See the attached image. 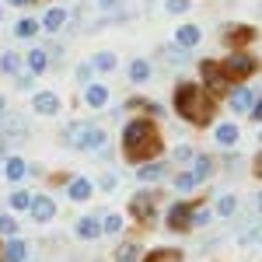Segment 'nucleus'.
<instances>
[{"label": "nucleus", "instance_id": "obj_15", "mask_svg": "<svg viewBox=\"0 0 262 262\" xmlns=\"http://www.w3.org/2000/svg\"><path fill=\"white\" fill-rule=\"evenodd\" d=\"M164 175H168V164H161V161H143L137 168V179L140 182H161Z\"/></svg>", "mask_w": 262, "mask_h": 262}, {"label": "nucleus", "instance_id": "obj_30", "mask_svg": "<svg viewBox=\"0 0 262 262\" xmlns=\"http://www.w3.org/2000/svg\"><path fill=\"white\" fill-rule=\"evenodd\" d=\"M196 185H200V182H196L192 171H179V175H175V189H179V192H192Z\"/></svg>", "mask_w": 262, "mask_h": 262}, {"label": "nucleus", "instance_id": "obj_18", "mask_svg": "<svg viewBox=\"0 0 262 262\" xmlns=\"http://www.w3.org/2000/svg\"><path fill=\"white\" fill-rule=\"evenodd\" d=\"M224 39H227V46H234V49H238V46H248V42L255 39V28H248V25H234Z\"/></svg>", "mask_w": 262, "mask_h": 262}, {"label": "nucleus", "instance_id": "obj_7", "mask_svg": "<svg viewBox=\"0 0 262 262\" xmlns=\"http://www.w3.org/2000/svg\"><path fill=\"white\" fill-rule=\"evenodd\" d=\"M168 231H189L192 227V203H171L168 206V217H164Z\"/></svg>", "mask_w": 262, "mask_h": 262}, {"label": "nucleus", "instance_id": "obj_20", "mask_svg": "<svg viewBox=\"0 0 262 262\" xmlns=\"http://www.w3.org/2000/svg\"><path fill=\"white\" fill-rule=\"evenodd\" d=\"M25 259H28V245L21 238H11L4 245V262H25Z\"/></svg>", "mask_w": 262, "mask_h": 262}, {"label": "nucleus", "instance_id": "obj_4", "mask_svg": "<svg viewBox=\"0 0 262 262\" xmlns=\"http://www.w3.org/2000/svg\"><path fill=\"white\" fill-rule=\"evenodd\" d=\"M154 137H158V129H154V122H150V119L126 122V129H122V150L133 154V150H140L143 143H150Z\"/></svg>", "mask_w": 262, "mask_h": 262}, {"label": "nucleus", "instance_id": "obj_6", "mask_svg": "<svg viewBox=\"0 0 262 262\" xmlns=\"http://www.w3.org/2000/svg\"><path fill=\"white\" fill-rule=\"evenodd\" d=\"M200 70H203V81H206V88H210L213 95H221V91H227V88L234 84L231 77H227V74H224L221 63H213V60H203V63H200Z\"/></svg>", "mask_w": 262, "mask_h": 262}, {"label": "nucleus", "instance_id": "obj_23", "mask_svg": "<svg viewBox=\"0 0 262 262\" xmlns=\"http://www.w3.org/2000/svg\"><path fill=\"white\" fill-rule=\"evenodd\" d=\"M129 81H133V84H147V81H150V63L143 60V56L129 63Z\"/></svg>", "mask_w": 262, "mask_h": 262}, {"label": "nucleus", "instance_id": "obj_13", "mask_svg": "<svg viewBox=\"0 0 262 262\" xmlns=\"http://www.w3.org/2000/svg\"><path fill=\"white\" fill-rule=\"evenodd\" d=\"M213 140L221 143V147H234V143L242 140V129H238V122H221V126L213 129Z\"/></svg>", "mask_w": 262, "mask_h": 262}, {"label": "nucleus", "instance_id": "obj_36", "mask_svg": "<svg viewBox=\"0 0 262 262\" xmlns=\"http://www.w3.org/2000/svg\"><path fill=\"white\" fill-rule=\"evenodd\" d=\"M164 56H168L171 63H185V60H189V49H182V46H168Z\"/></svg>", "mask_w": 262, "mask_h": 262}, {"label": "nucleus", "instance_id": "obj_38", "mask_svg": "<svg viewBox=\"0 0 262 262\" xmlns=\"http://www.w3.org/2000/svg\"><path fill=\"white\" fill-rule=\"evenodd\" d=\"M238 242H242V245L262 242V224H255V227H252V231H245V234H242V238H238Z\"/></svg>", "mask_w": 262, "mask_h": 262}, {"label": "nucleus", "instance_id": "obj_17", "mask_svg": "<svg viewBox=\"0 0 262 262\" xmlns=\"http://www.w3.org/2000/svg\"><path fill=\"white\" fill-rule=\"evenodd\" d=\"M91 192H95V185H91L88 179H74L70 185H67V196H70L74 203H88V200H91Z\"/></svg>", "mask_w": 262, "mask_h": 262}, {"label": "nucleus", "instance_id": "obj_29", "mask_svg": "<svg viewBox=\"0 0 262 262\" xmlns=\"http://www.w3.org/2000/svg\"><path fill=\"white\" fill-rule=\"evenodd\" d=\"M206 224H213V210L210 206H192V227H206Z\"/></svg>", "mask_w": 262, "mask_h": 262}, {"label": "nucleus", "instance_id": "obj_33", "mask_svg": "<svg viewBox=\"0 0 262 262\" xmlns=\"http://www.w3.org/2000/svg\"><path fill=\"white\" fill-rule=\"evenodd\" d=\"M91 63H95V70H105V74H108V70H116V56H112V53H95Z\"/></svg>", "mask_w": 262, "mask_h": 262}, {"label": "nucleus", "instance_id": "obj_22", "mask_svg": "<svg viewBox=\"0 0 262 262\" xmlns=\"http://www.w3.org/2000/svg\"><path fill=\"white\" fill-rule=\"evenodd\" d=\"M4 175H7V182H21L28 175V164L21 161V158H7L4 161Z\"/></svg>", "mask_w": 262, "mask_h": 262}, {"label": "nucleus", "instance_id": "obj_5", "mask_svg": "<svg viewBox=\"0 0 262 262\" xmlns=\"http://www.w3.org/2000/svg\"><path fill=\"white\" fill-rule=\"evenodd\" d=\"M154 210H158V189H140V192H133V200H129V217H137L140 224H150L154 221Z\"/></svg>", "mask_w": 262, "mask_h": 262}, {"label": "nucleus", "instance_id": "obj_16", "mask_svg": "<svg viewBox=\"0 0 262 262\" xmlns=\"http://www.w3.org/2000/svg\"><path fill=\"white\" fill-rule=\"evenodd\" d=\"M98 234H105V227H101L98 217H81V221H77V238H84V242H95Z\"/></svg>", "mask_w": 262, "mask_h": 262}, {"label": "nucleus", "instance_id": "obj_34", "mask_svg": "<svg viewBox=\"0 0 262 262\" xmlns=\"http://www.w3.org/2000/svg\"><path fill=\"white\" fill-rule=\"evenodd\" d=\"M101 227H105V234H122V227H126V224H122L119 213H108V217L101 221Z\"/></svg>", "mask_w": 262, "mask_h": 262}, {"label": "nucleus", "instance_id": "obj_46", "mask_svg": "<svg viewBox=\"0 0 262 262\" xmlns=\"http://www.w3.org/2000/svg\"><path fill=\"white\" fill-rule=\"evenodd\" d=\"M255 175H262V154L255 158Z\"/></svg>", "mask_w": 262, "mask_h": 262}, {"label": "nucleus", "instance_id": "obj_40", "mask_svg": "<svg viewBox=\"0 0 262 262\" xmlns=\"http://www.w3.org/2000/svg\"><path fill=\"white\" fill-rule=\"evenodd\" d=\"M196 154L189 150V147H175V161H192Z\"/></svg>", "mask_w": 262, "mask_h": 262}, {"label": "nucleus", "instance_id": "obj_28", "mask_svg": "<svg viewBox=\"0 0 262 262\" xmlns=\"http://www.w3.org/2000/svg\"><path fill=\"white\" fill-rule=\"evenodd\" d=\"M234 210H238V196L224 192L221 200H217V213H221V217H234Z\"/></svg>", "mask_w": 262, "mask_h": 262}, {"label": "nucleus", "instance_id": "obj_14", "mask_svg": "<svg viewBox=\"0 0 262 262\" xmlns=\"http://www.w3.org/2000/svg\"><path fill=\"white\" fill-rule=\"evenodd\" d=\"M108 101V88L105 84H84V105L88 108H105Z\"/></svg>", "mask_w": 262, "mask_h": 262}, {"label": "nucleus", "instance_id": "obj_35", "mask_svg": "<svg viewBox=\"0 0 262 262\" xmlns=\"http://www.w3.org/2000/svg\"><path fill=\"white\" fill-rule=\"evenodd\" d=\"M0 234H7V238L18 234V221H14L11 213H0Z\"/></svg>", "mask_w": 262, "mask_h": 262}, {"label": "nucleus", "instance_id": "obj_9", "mask_svg": "<svg viewBox=\"0 0 262 262\" xmlns=\"http://www.w3.org/2000/svg\"><path fill=\"white\" fill-rule=\"evenodd\" d=\"M4 140H11V143H25L28 140V126L21 119H7V122H0V143Z\"/></svg>", "mask_w": 262, "mask_h": 262}, {"label": "nucleus", "instance_id": "obj_25", "mask_svg": "<svg viewBox=\"0 0 262 262\" xmlns=\"http://www.w3.org/2000/svg\"><path fill=\"white\" fill-rule=\"evenodd\" d=\"M143 262H182V252L179 248H158V252H150Z\"/></svg>", "mask_w": 262, "mask_h": 262}, {"label": "nucleus", "instance_id": "obj_3", "mask_svg": "<svg viewBox=\"0 0 262 262\" xmlns=\"http://www.w3.org/2000/svg\"><path fill=\"white\" fill-rule=\"evenodd\" d=\"M221 67H224V74H227L231 81H248L252 74H259V60H255L252 53H245V49H234L231 56H224Z\"/></svg>", "mask_w": 262, "mask_h": 262}, {"label": "nucleus", "instance_id": "obj_1", "mask_svg": "<svg viewBox=\"0 0 262 262\" xmlns=\"http://www.w3.org/2000/svg\"><path fill=\"white\" fill-rule=\"evenodd\" d=\"M175 112L192 126H206L213 119V101L206 98V91L196 81H182L175 88Z\"/></svg>", "mask_w": 262, "mask_h": 262}, {"label": "nucleus", "instance_id": "obj_10", "mask_svg": "<svg viewBox=\"0 0 262 262\" xmlns=\"http://www.w3.org/2000/svg\"><path fill=\"white\" fill-rule=\"evenodd\" d=\"M227 105H231V112H252V105H255V95H252L245 84H238V88L227 95Z\"/></svg>", "mask_w": 262, "mask_h": 262}, {"label": "nucleus", "instance_id": "obj_2", "mask_svg": "<svg viewBox=\"0 0 262 262\" xmlns=\"http://www.w3.org/2000/svg\"><path fill=\"white\" fill-rule=\"evenodd\" d=\"M105 129L101 126H95V122H70L67 129H63V143L67 147H74V150H84V154H95V150H101L105 147Z\"/></svg>", "mask_w": 262, "mask_h": 262}, {"label": "nucleus", "instance_id": "obj_24", "mask_svg": "<svg viewBox=\"0 0 262 262\" xmlns=\"http://www.w3.org/2000/svg\"><path fill=\"white\" fill-rule=\"evenodd\" d=\"M46 67H49V53H46V49H32V53H28V70H32V74H42Z\"/></svg>", "mask_w": 262, "mask_h": 262}, {"label": "nucleus", "instance_id": "obj_44", "mask_svg": "<svg viewBox=\"0 0 262 262\" xmlns=\"http://www.w3.org/2000/svg\"><path fill=\"white\" fill-rule=\"evenodd\" d=\"M18 88H21V91H28V88H32V77H28V74H18Z\"/></svg>", "mask_w": 262, "mask_h": 262}, {"label": "nucleus", "instance_id": "obj_8", "mask_svg": "<svg viewBox=\"0 0 262 262\" xmlns=\"http://www.w3.org/2000/svg\"><path fill=\"white\" fill-rule=\"evenodd\" d=\"M203 42V28L200 25H179L175 28V46H182V49H196Z\"/></svg>", "mask_w": 262, "mask_h": 262}, {"label": "nucleus", "instance_id": "obj_39", "mask_svg": "<svg viewBox=\"0 0 262 262\" xmlns=\"http://www.w3.org/2000/svg\"><path fill=\"white\" fill-rule=\"evenodd\" d=\"M91 70H95V63H84L81 70H77V81H81V84H91Z\"/></svg>", "mask_w": 262, "mask_h": 262}, {"label": "nucleus", "instance_id": "obj_47", "mask_svg": "<svg viewBox=\"0 0 262 262\" xmlns=\"http://www.w3.org/2000/svg\"><path fill=\"white\" fill-rule=\"evenodd\" d=\"M255 210H259V213H262V192H259V196H255Z\"/></svg>", "mask_w": 262, "mask_h": 262}, {"label": "nucleus", "instance_id": "obj_41", "mask_svg": "<svg viewBox=\"0 0 262 262\" xmlns=\"http://www.w3.org/2000/svg\"><path fill=\"white\" fill-rule=\"evenodd\" d=\"M98 185H101V189H116V175H101Z\"/></svg>", "mask_w": 262, "mask_h": 262}, {"label": "nucleus", "instance_id": "obj_27", "mask_svg": "<svg viewBox=\"0 0 262 262\" xmlns=\"http://www.w3.org/2000/svg\"><path fill=\"white\" fill-rule=\"evenodd\" d=\"M35 32H39V21L35 18H21L18 25H14V35H18V39H32Z\"/></svg>", "mask_w": 262, "mask_h": 262}, {"label": "nucleus", "instance_id": "obj_26", "mask_svg": "<svg viewBox=\"0 0 262 262\" xmlns=\"http://www.w3.org/2000/svg\"><path fill=\"white\" fill-rule=\"evenodd\" d=\"M137 255H140V245L137 242H122L119 248H116V259L119 262H137Z\"/></svg>", "mask_w": 262, "mask_h": 262}, {"label": "nucleus", "instance_id": "obj_42", "mask_svg": "<svg viewBox=\"0 0 262 262\" xmlns=\"http://www.w3.org/2000/svg\"><path fill=\"white\" fill-rule=\"evenodd\" d=\"M95 4H98L101 11H116L119 7V0H95Z\"/></svg>", "mask_w": 262, "mask_h": 262}, {"label": "nucleus", "instance_id": "obj_12", "mask_svg": "<svg viewBox=\"0 0 262 262\" xmlns=\"http://www.w3.org/2000/svg\"><path fill=\"white\" fill-rule=\"evenodd\" d=\"M32 108H35L39 116H56V112H60V95H53V91H39V95L32 98Z\"/></svg>", "mask_w": 262, "mask_h": 262}, {"label": "nucleus", "instance_id": "obj_43", "mask_svg": "<svg viewBox=\"0 0 262 262\" xmlns=\"http://www.w3.org/2000/svg\"><path fill=\"white\" fill-rule=\"evenodd\" d=\"M248 116H252V119H255V122H262V98L255 101V105H252V112H248Z\"/></svg>", "mask_w": 262, "mask_h": 262}, {"label": "nucleus", "instance_id": "obj_32", "mask_svg": "<svg viewBox=\"0 0 262 262\" xmlns=\"http://www.w3.org/2000/svg\"><path fill=\"white\" fill-rule=\"evenodd\" d=\"M0 70H4V74H18L21 70V56L18 53H4V56H0Z\"/></svg>", "mask_w": 262, "mask_h": 262}, {"label": "nucleus", "instance_id": "obj_19", "mask_svg": "<svg viewBox=\"0 0 262 262\" xmlns=\"http://www.w3.org/2000/svg\"><path fill=\"white\" fill-rule=\"evenodd\" d=\"M192 175H196V182L213 179V158L210 154H196L192 158Z\"/></svg>", "mask_w": 262, "mask_h": 262}, {"label": "nucleus", "instance_id": "obj_21", "mask_svg": "<svg viewBox=\"0 0 262 262\" xmlns=\"http://www.w3.org/2000/svg\"><path fill=\"white\" fill-rule=\"evenodd\" d=\"M63 25H67V7H49L46 18H42V28L46 32H60Z\"/></svg>", "mask_w": 262, "mask_h": 262}, {"label": "nucleus", "instance_id": "obj_48", "mask_svg": "<svg viewBox=\"0 0 262 262\" xmlns=\"http://www.w3.org/2000/svg\"><path fill=\"white\" fill-rule=\"evenodd\" d=\"M0 112H4V98H0Z\"/></svg>", "mask_w": 262, "mask_h": 262}, {"label": "nucleus", "instance_id": "obj_37", "mask_svg": "<svg viewBox=\"0 0 262 262\" xmlns=\"http://www.w3.org/2000/svg\"><path fill=\"white\" fill-rule=\"evenodd\" d=\"M189 4H192V0H168V4H164V11H168V14H185V11H189Z\"/></svg>", "mask_w": 262, "mask_h": 262}, {"label": "nucleus", "instance_id": "obj_31", "mask_svg": "<svg viewBox=\"0 0 262 262\" xmlns=\"http://www.w3.org/2000/svg\"><path fill=\"white\" fill-rule=\"evenodd\" d=\"M32 192H25V189H18V192H11V210H32Z\"/></svg>", "mask_w": 262, "mask_h": 262}, {"label": "nucleus", "instance_id": "obj_45", "mask_svg": "<svg viewBox=\"0 0 262 262\" xmlns=\"http://www.w3.org/2000/svg\"><path fill=\"white\" fill-rule=\"evenodd\" d=\"M14 7H32V4H39V0H11Z\"/></svg>", "mask_w": 262, "mask_h": 262}, {"label": "nucleus", "instance_id": "obj_11", "mask_svg": "<svg viewBox=\"0 0 262 262\" xmlns=\"http://www.w3.org/2000/svg\"><path fill=\"white\" fill-rule=\"evenodd\" d=\"M32 217H35V224H49L53 217H56V203L49 200V196H35L32 200V210H28Z\"/></svg>", "mask_w": 262, "mask_h": 262}]
</instances>
